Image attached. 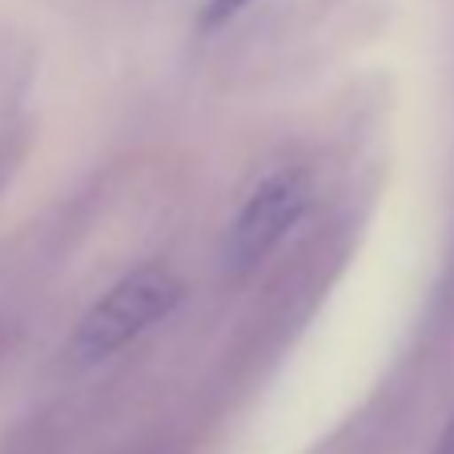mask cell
<instances>
[{
	"label": "cell",
	"instance_id": "obj_1",
	"mask_svg": "<svg viewBox=\"0 0 454 454\" xmlns=\"http://www.w3.org/2000/svg\"><path fill=\"white\" fill-rule=\"evenodd\" d=\"M181 298H185V286L169 266L149 262V266L129 270L81 314L60 358L69 370L101 366L137 338H145L157 322H165L181 306Z\"/></svg>",
	"mask_w": 454,
	"mask_h": 454
},
{
	"label": "cell",
	"instance_id": "obj_2",
	"mask_svg": "<svg viewBox=\"0 0 454 454\" xmlns=\"http://www.w3.org/2000/svg\"><path fill=\"white\" fill-rule=\"evenodd\" d=\"M309 201H314V177L306 165H274L262 173L217 246V270L225 282H246L266 266L274 249L298 230Z\"/></svg>",
	"mask_w": 454,
	"mask_h": 454
},
{
	"label": "cell",
	"instance_id": "obj_3",
	"mask_svg": "<svg viewBox=\"0 0 454 454\" xmlns=\"http://www.w3.org/2000/svg\"><path fill=\"white\" fill-rule=\"evenodd\" d=\"M249 4H254V0H206V4H201V17H198V28L201 33H217V28H225L230 20H238Z\"/></svg>",
	"mask_w": 454,
	"mask_h": 454
},
{
	"label": "cell",
	"instance_id": "obj_4",
	"mask_svg": "<svg viewBox=\"0 0 454 454\" xmlns=\"http://www.w3.org/2000/svg\"><path fill=\"white\" fill-rule=\"evenodd\" d=\"M430 454H454V411H450V419H446L442 434H438L434 446H430Z\"/></svg>",
	"mask_w": 454,
	"mask_h": 454
}]
</instances>
